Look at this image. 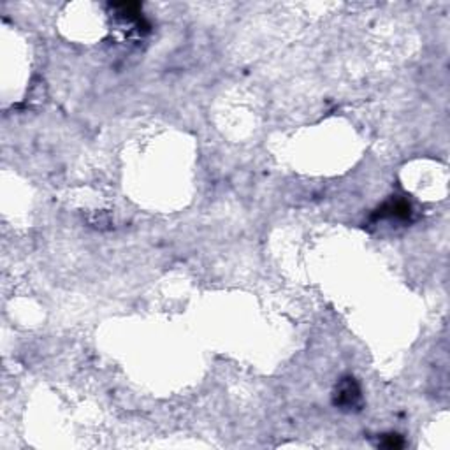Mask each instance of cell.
<instances>
[{"label": "cell", "instance_id": "obj_1", "mask_svg": "<svg viewBox=\"0 0 450 450\" xmlns=\"http://www.w3.org/2000/svg\"><path fill=\"white\" fill-rule=\"evenodd\" d=\"M334 406L343 412H357L362 406L361 387L353 377H343L334 389Z\"/></svg>", "mask_w": 450, "mask_h": 450}, {"label": "cell", "instance_id": "obj_2", "mask_svg": "<svg viewBox=\"0 0 450 450\" xmlns=\"http://www.w3.org/2000/svg\"><path fill=\"white\" fill-rule=\"evenodd\" d=\"M412 215V208L406 201L401 199H392L389 203H386L380 210H377V213L373 215L375 220L378 218H390V220H406Z\"/></svg>", "mask_w": 450, "mask_h": 450}, {"label": "cell", "instance_id": "obj_3", "mask_svg": "<svg viewBox=\"0 0 450 450\" xmlns=\"http://www.w3.org/2000/svg\"><path fill=\"white\" fill-rule=\"evenodd\" d=\"M403 445H405V442L401 436L394 433L384 434V440L380 442V447H384V449H401Z\"/></svg>", "mask_w": 450, "mask_h": 450}]
</instances>
